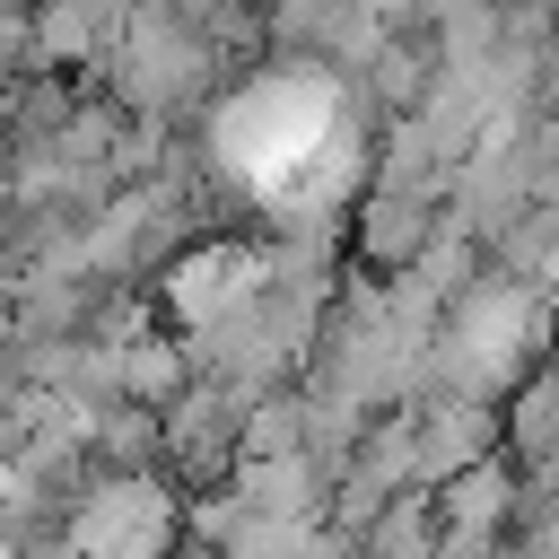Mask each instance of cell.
I'll return each instance as SVG.
<instances>
[{
  "instance_id": "6da1fadb",
  "label": "cell",
  "mask_w": 559,
  "mask_h": 559,
  "mask_svg": "<svg viewBox=\"0 0 559 559\" xmlns=\"http://www.w3.org/2000/svg\"><path fill=\"white\" fill-rule=\"evenodd\" d=\"M498 515H507V472H498V463H463V472L437 489V533H445V542H480Z\"/></svg>"
},
{
  "instance_id": "7a4b0ae2",
  "label": "cell",
  "mask_w": 559,
  "mask_h": 559,
  "mask_svg": "<svg viewBox=\"0 0 559 559\" xmlns=\"http://www.w3.org/2000/svg\"><path fill=\"white\" fill-rule=\"evenodd\" d=\"M122 393L148 402V411H175V402L192 393V367H183L166 341H131V349H122Z\"/></svg>"
},
{
  "instance_id": "3957f363",
  "label": "cell",
  "mask_w": 559,
  "mask_h": 559,
  "mask_svg": "<svg viewBox=\"0 0 559 559\" xmlns=\"http://www.w3.org/2000/svg\"><path fill=\"white\" fill-rule=\"evenodd\" d=\"M428 245V210L419 201H367V253L376 262H411Z\"/></svg>"
}]
</instances>
